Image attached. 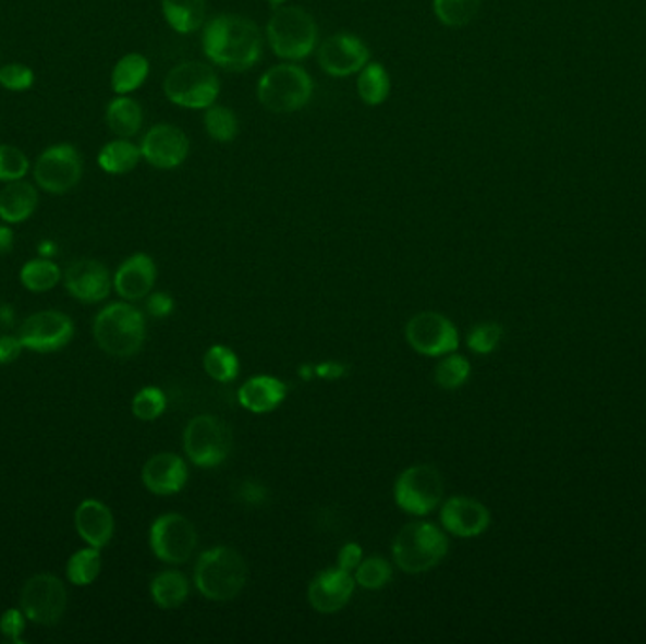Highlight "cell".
Returning a JSON list of instances; mask_svg holds the SVG:
<instances>
[{
  "mask_svg": "<svg viewBox=\"0 0 646 644\" xmlns=\"http://www.w3.org/2000/svg\"><path fill=\"white\" fill-rule=\"evenodd\" d=\"M471 363L463 357L452 352L444 357L437 368H435V382L442 390H458L462 388L463 384L470 380Z\"/></svg>",
  "mask_w": 646,
  "mask_h": 644,
  "instance_id": "cell-36",
  "label": "cell"
},
{
  "mask_svg": "<svg viewBox=\"0 0 646 644\" xmlns=\"http://www.w3.org/2000/svg\"><path fill=\"white\" fill-rule=\"evenodd\" d=\"M391 93L390 72L386 71L383 64L377 61H369L359 71L357 78V95L367 107H380Z\"/></svg>",
  "mask_w": 646,
  "mask_h": 644,
  "instance_id": "cell-29",
  "label": "cell"
},
{
  "mask_svg": "<svg viewBox=\"0 0 646 644\" xmlns=\"http://www.w3.org/2000/svg\"><path fill=\"white\" fill-rule=\"evenodd\" d=\"M205 129L212 141L229 144L241 133V121L231 108L212 105L205 110Z\"/></svg>",
  "mask_w": 646,
  "mask_h": 644,
  "instance_id": "cell-34",
  "label": "cell"
},
{
  "mask_svg": "<svg viewBox=\"0 0 646 644\" xmlns=\"http://www.w3.org/2000/svg\"><path fill=\"white\" fill-rule=\"evenodd\" d=\"M25 622L27 617L22 609H8L2 617H0V631L4 633V637L14 641V643L23 644L22 635L25 631Z\"/></svg>",
  "mask_w": 646,
  "mask_h": 644,
  "instance_id": "cell-42",
  "label": "cell"
},
{
  "mask_svg": "<svg viewBox=\"0 0 646 644\" xmlns=\"http://www.w3.org/2000/svg\"><path fill=\"white\" fill-rule=\"evenodd\" d=\"M193 579L206 599L231 602L246 586L248 566L233 548L216 546L200 554Z\"/></svg>",
  "mask_w": 646,
  "mask_h": 644,
  "instance_id": "cell-2",
  "label": "cell"
},
{
  "mask_svg": "<svg viewBox=\"0 0 646 644\" xmlns=\"http://www.w3.org/2000/svg\"><path fill=\"white\" fill-rule=\"evenodd\" d=\"M316 376H320L324 380H339L342 376L346 375V365L337 362H327L324 365L314 367Z\"/></svg>",
  "mask_w": 646,
  "mask_h": 644,
  "instance_id": "cell-47",
  "label": "cell"
},
{
  "mask_svg": "<svg viewBox=\"0 0 646 644\" xmlns=\"http://www.w3.org/2000/svg\"><path fill=\"white\" fill-rule=\"evenodd\" d=\"M131 409H133L135 418L143 420V422H154L167 409V397L156 386H148L136 393Z\"/></svg>",
  "mask_w": 646,
  "mask_h": 644,
  "instance_id": "cell-39",
  "label": "cell"
},
{
  "mask_svg": "<svg viewBox=\"0 0 646 644\" xmlns=\"http://www.w3.org/2000/svg\"><path fill=\"white\" fill-rule=\"evenodd\" d=\"M64 285L72 297L93 305L105 301L110 295L112 280L102 263L97 259H80L72 263L64 272Z\"/></svg>",
  "mask_w": 646,
  "mask_h": 644,
  "instance_id": "cell-18",
  "label": "cell"
},
{
  "mask_svg": "<svg viewBox=\"0 0 646 644\" xmlns=\"http://www.w3.org/2000/svg\"><path fill=\"white\" fill-rule=\"evenodd\" d=\"M236 496L241 499L242 503L246 505H261L267 501V489L256 481H244L242 482L239 489H236Z\"/></svg>",
  "mask_w": 646,
  "mask_h": 644,
  "instance_id": "cell-43",
  "label": "cell"
},
{
  "mask_svg": "<svg viewBox=\"0 0 646 644\" xmlns=\"http://www.w3.org/2000/svg\"><path fill=\"white\" fill-rule=\"evenodd\" d=\"M203 51L223 71H249L264 56V33L246 15H216L203 27Z\"/></svg>",
  "mask_w": 646,
  "mask_h": 644,
  "instance_id": "cell-1",
  "label": "cell"
},
{
  "mask_svg": "<svg viewBox=\"0 0 646 644\" xmlns=\"http://www.w3.org/2000/svg\"><path fill=\"white\" fill-rule=\"evenodd\" d=\"M93 335L105 354L129 360L143 350L146 319L129 303H112L97 314Z\"/></svg>",
  "mask_w": 646,
  "mask_h": 644,
  "instance_id": "cell-3",
  "label": "cell"
},
{
  "mask_svg": "<svg viewBox=\"0 0 646 644\" xmlns=\"http://www.w3.org/2000/svg\"><path fill=\"white\" fill-rule=\"evenodd\" d=\"M267 42L284 61H303L320 42V28L305 8L278 7L267 23Z\"/></svg>",
  "mask_w": 646,
  "mask_h": 644,
  "instance_id": "cell-4",
  "label": "cell"
},
{
  "mask_svg": "<svg viewBox=\"0 0 646 644\" xmlns=\"http://www.w3.org/2000/svg\"><path fill=\"white\" fill-rule=\"evenodd\" d=\"M0 319H2L4 324L12 321V314H10V311H8L7 306H4V308H0Z\"/></svg>",
  "mask_w": 646,
  "mask_h": 644,
  "instance_id": "cell-51",
  "label": "cell"
},
{
  "mask_svg": "<svg viewBox=\"0 0 646 644\" xmlns=\"http://www.w3.org/2000/svg\"><path fill=\"white\" fill-rule=\"evenodd\" d=\"M141 151L146 163L154 169L174 170L190 156V138L172 123H157L141 141Z\"/></svg>",
  "mask_w": 646,
  "mask_h": 644,
  "instance_id": "cell-16",
  "label": "cell"
},
{
  "mask_svg": "<svg viewBox=\"0 0 646 644\" xmlns=\"http://www.w3.org/2000/svg\"><path fill=\"white\" fill-rule=\"evenodd\" d=\"M314 375H316V370H314V367H308V365H305V367H301V378H305V380H310V378H313Z\"/></svg>",
  "mask_w": 646,
  "mask_h": 644,
  "instance_id": "cell-50",
  "label": "cell"
},
{
  "mask_svg": "<svg viewBox=\"0 0 646 644\" xmlns=\"http://www.w3.org/2000/svg\"><path fill=\"white\" fill-rule=\"evenodd\" d=\"M35 184L51 195L72 192L84 177V159L69 142L44 149L33 167Z\"/></svg>",
  "mask_w": 646,
  "mask_h": 644,
  "instance_id": "cell-10",
  "label": "cell"
},
{
  "mask_svg": "<svg viewBox=\"0 0 646 644\" xmlns=\"http://www.w3.org/2000/svg\"><path fill=\"white\" fill-rule=\"evenodd\" d=\"M20 603L27 620L38 625H53L63 618L69 594L59 576L40 573L25 582Z\"/></svg>",
  "mask_w": 646,
  "mask_h": 644,
  "instance_id": "cell-12",
  "label": "cell"
},
{
  "mask_svg": "<svg viewBox=\"0 0 646 644\" xmlns=\"http://www.w3.org/2000/svg\"><path fill=\"white\" fill-rule=\"evenodd\" d=\"M406 340L418 354L437 357L452 354L460 347L454 324L439 312H419L406 324Z\"/></svg>",
  "mask_w": 646,
  "mask_h": 644,
  "instance_id": "cell-13",
  "label": "cell"
},
{
  "mask_svg": "<svg viewBox=\"0 0 646 644\" xmlns=\"http://www.w3.org/2000/svg\"><path fill=\"white\" fill-rule=\"evenodd\" d=\"M441 522L455 537H478L490 527V510L471 497H450L442 505Z\"/></svg>",
  "mask_w": 646,
  "mask_h": 644,
  "instance_id": "cell-19",
  "label": "cell"
},
{
  "mask_svg": "<svg viewBox=\"0 0 646 644\" xmlns=\"http://www.w3.org/2000/svg\"><path fill=\"white\" fill-rule=\"evenodd\" d=\"M220 78L212 64L203 61H184L167 72L163 82L164 97L176 107L187 110H206L218 102Z\"/></svg>",
  "mask_w": 646,
  "mask_h": 644,
  "instance_id": "cell-7",
  "label": "cell"
},
{
  "mask_svg": "<svg viewBox=\"0 0 646 644\" xmlns=\"http://www.w3.org/2000/svg\"><path fill=\"white\" fill-rule=\"evenodd\" d=\"M36 208H38V192L25 178L8 182L0 190V220L8 226L29 220L36 212Z\"/></svg>",
  "mask_w": 646,
  "mask_h": 644,
  "instance_id": "cell-24",
  "label": "cell"
},
{
  "mask_svg": "<svg viewBox=\"0 0 646 644\" xmlns=\"http://www.w3.org/2000/svg\"><path fill=\"white\" fill-rule=\"evenodd\" d=\"M393 497L399 509L414 517H426L442 503L444 481L434 465H412L398 476Z\"/></svg>",
  "mask_w": 646,
  "mask_h": 644,
  "instance_id": "cell-9",
  "label": "cell"
},
{
  "mask_svg": "<svg viewBox=\"0 0 646 644\" xmlns=\"http://www.w3.org/2000/svg\"><path fill=\"white\" fill-rule=\"evenodd\" d=\"M370 61V50L359 36L337 33L318 44V63L327 76L349 78Z\"/></svg>",
  "mask_w": 646,
  "mask_h": 644,
  "instance_id": "cell-14",
  "label": "cell"
},
{
  "mask_svg": "<svg viewBox=\"0 0 646 644\" xmlns=\"http://www.w3.org/2000/svg\"><path fill=\"white\" fill-rule=\"evenodd\" d=\"M149 76L148 57L143 53H127L112 69L110 85L115 95H129L143 87Z\"/></svg>",
  "mask_w": 646,
  "mask_h": 644,
  "instance_id": "cell-28",
  "label": "cell"
},
{
  "mask_svg": "<svg viewBox=\"0 0 646 644\" xmlns=\"http://www.w3.org/2000/svg\"><path fill=\"white\" fill-rule=\"evenodd\" d=\"M0 85L12 93L29 92L35 85V71L22 63H8L0 66Z\"/></svg>",
  "mask_w": 646,
  "mask_h": 644,
  "instance_id": "cell-41",
  "label": "cell"
},
{
  "mask_svg": "<svg viewBox=\"0 0 646 644\" xmlns=\"http://www.w3.org/2000/svg\"><path fill=\"white\" fill-rule=\"evenodd\" d=\"M143 482L156 496H174L187 484L185 461L176 453H156L144 465Z\"/></svg>",
  "mask_w": 646,
  "mask_h": 644,
  "instance_id": "cell-20",
  "label": "cell"
},
{
  "mask_svg": "<svg viewBox=\"0 0 646 644\" xmlns=\"http://www.w3.org/2000/svg\"><path fill=\"white\" fill-rule=\"evenodd\" d=\"M337 561H339L341 569L352 573L363 561L362 546L357 545V543H349V545L342 546L341 552H339V560Z\"/></svg>",
  "mask_w": 646,
  "mask_h": 644,
  "instance_id": "cell-45",
  "label": "cell"
},
{
  "mask_svg": "<svg viewBox=\"0 0 646 644\" xmlns=\"http://www.w3.org/2000/svg\"><path fill=\"white\" fill-rule=\"evenodd\" d=\"M40 252H42L44 257H48V255L53 254L56 252V246L51 244V242H42V246H40Z\"/></svg>",
  "mask_w": 646,
  "mask_h": 644,
  "instance_id": "cell-49",
  "label": "cell"
},
{
  "mask_svg": "<svg viewBox=\"0 0 646 644\" xmlns=\"http://www.w3.org/2000/svg\"><path fill=\"white\" fill-rule=\"evenodd\" d=\"M74 527L87 546L100 550L114 537V517L107 505L97 499H86L74 512Z\"/></svg>",
  "mask_w": 646,
  "mask_h": 644,
  "instance_id": "cell-22",
  "label": "cell"
},
{
  "mask_svg": "<svg viewBox=\"0 0 646 644\" xmlns=\"http://www.w3.org/2000/svg\"><path fill=\"white\" fill-rule=\"evenodd\" d=\"M483 0H434L437 20L447 27H465L475 20Z\"/></svg>",
  "mask_w": 646,
  "mask_h": 644,
  "instance_id": "cell-35",
  "label": "cell"
},
{
  "mask_svg": "<svg viewBox=\"0 0 646 644\" xmlns=\"http://www.w3.org/2000/svg\"><path fill=\"white\" fill-rule=\"evenodd\" d=\"M354 588L352 573L339 566L326 569L308 584V603L321 615H333L349 605Z\"/></svg>",
  "mask_w": 646,
  "mask_h": 644,
  "instance_id": "cell-17",
  "label": "cell"
},
{
  "mask_svg": "<svg viewBox=\"0 0 646 644\" xmlns=\"http://www.w3.org/2000/svg\"><path fill=\"white\" fill-rule=\"evenodd\" d=\"M231 448L233 437L228 424L212 414L195 416L185 427L184 450L197 467H218L228 460Z\"/></svg>",
  "mask_w": 646,
  "mask_h": 644,
  "instance_id": "cell-8",
  "label": "cell"
},
{
  "mask_svg": "<svg viewBox=\"0 0 646 644\" xmlns=\"http://www.w3.org/2000/svg\"><path fill=\"white\" fill-rule=\"evenodd\" d=\"M313 95V76L301 64H275L257 82V100L272 113L301 112Z\"/></svg>",
  "mask_w": 646,
  "mask_h": 644,
  "instance_id": "cell-5",
  "label": "cell"
},
{
  "mask_svg": "<svg viewBox=\"0 0 646 644\" xmlns=\"http://www.w3.org/2000/svg\"><path fill=\"white\" fill-rule=\"evenodd\" d=\"M102 567L99 548H82L76 554H72L66 563V576L74 586H89L97 581Z\"/></svg>",
  "mask_w": 646,
  "mask_h": 644,
  "instance_id": "cell-33",
  "label": "cell"
},
{
  "mask_svg": "<svg viewBox=\"0 0 646 644\" xmlns=\"http://www.w3.org/2000/svg\"><path fill=\"white\" fill-rule=\"evenodd\" d=\"M157 267L148 254H135L121 263L115 270L114 290L125 301L148 297L156 283Z\"/></svg>",
  "mask_w": 646,
  "mask_h": 644,
  "instance_id": "cell-21",
  "label": "cell"
},
{
  "mask_svg": "<svg viewBox=\"0 0 646 644\" xmlns=\"http://www.w3.org/2000/svg\"><path fill=\"white\" fill-rule=\"evenodd\" d=\"M199 543L195 525L182 514H163L157 518L149 530V546L156 558L180 566L192 558Z\"/></svg>",
  "mask_w": 646,
  "mask_h": 644,
  "instance_id": "cell-11",
  "label": "cell"
},
{
  "mask_svg": "<svg viewBox=\"0 0 646 644\" xmlns=\"http://www.w3.org/2000/svg\"><path fill=\"white\" fill-rule=\"evenodd\" d=\"M501 339H503V327L493 324V321H486V324H478L471 329L467 347L475 354H490L499 347Z\"/></svg>",
  "mask_w": 646,
  "mask_h": 644,
  "instance_id": "cell-40",
  "label": "cell"
},
{
  "mask_svg": "<svg viewBox=\"0 0 646 644\" xmlns=\"http://www.w3.org/2000/svg\"><path fill=\"white\" fill-rule=\"evenodd\" d=\"M146 308H148L149 314H151L154 318H167V316H171L172 311H174V299H172L169 293L159 291V293L149 295Z\"/></svg>",
  "mask_w": 646,
  "mask_h": 644,
  "instance_id": "cell-44",
  "label": "cell"
},
{
  "mask_svg": "<svg viewBox=\"0 0 646 644\" xmlns=\"http://www.w3.org/2000/svg\"><path fill=\"white\" fill-rule=\"evenodd\" d=\"M20 278H22L25 290L42 293V291L53 290L58 285L61 280V269L48 257H38V259L23 265Z\"/></svg>",
  "mask_w": 646,
  "mask_h": 644,
  "instance_id": "cell-31",
  "label": "cell"
},
{
  "mask_svg": "<svg viewBox=\"0 0 646 644\" xmlns=\"http://www.w3.org/2000/svg\"><path fill=\"white\" fill-rule=\"evenodd\" d=\"M23 352V344L20 337H10L4 335L0 337V365H8L14 363Z\"/></svg>",
  "mask_w": 646,
  "mask_h": 644,
  "instance_id": "cell-46",
  "label": "cell"
},
{
  "mask_svg": "<svg viewBox=\"0 0 646 644\" xmlns=\"http://www.w3.org/2000/svg\"><path fill=\"white\" fill-rule=\"evenodd\" d=\"M164 22L178 35H193L206 23V0H161Z\"/></svg>",
  "mask_w": 646,
  "mask_h": 644,
  "instance_id": "cell-26",
  "label": "cell"
},
{
  "mask_svg": "<svg viewBox=\"0 0 646 644\" xmlns=\"http://www.w3.org/2000/svg\"><path fill=\"white\" fill-rule=\"evenodd\" d=\"M203 367H205L206 375L216 382L229 384L239 376L241 362L231 348L216 344V347L208 348V352L203 357Z\"/></svg>",
  "mask_w": 646,
  "mask_h": 644,
  "instance_id": "cell-32",
  "label": "cell"
},
{
  "mask_svg": "<svg viewBox=\"0 0 646 644\" xmlns=\"http://www.w3.org/2000/svg\"><path fill=\"white\" fill-rule=\"evenodd\" d=\"M270 4H275V7H282V4H284V2H288V0H269Z\"/></svg>",
  "mask_w": 646,
  "mask_h": 644,
  "instance_id": "cell-52",
  "label": "cell"
},
{
  "mask_svg": "<svg viewBox=\"0 0 646 644\" xmlns=\"http://www.w3.org/2000/svg\"><path fill=\"white\" fill-rule=\"evenodd\" d=\"M141 159H143L141 146H136L135 142L129 138H115L100 148L97 163L107 174L123 177L133 172L141 163Z\"/></svg>",
  "mask_w": 646,
  "mask_h": 644,
  "instance_id": "cell-27",
  "label": "cell"
},
{
  "mask_svg": "<svg viewBox=\"0 0 646 644\" xmlns=\"http://www.w3.org/2000/svg\"><path fill=\"white\" fill-rule=\"evenodd\" d=\"M107 125L118 138H133L141 133L144 123V110L138 100L129 95H118L108 102L105 112Z\"/></svg>",
  "mask_w": 646,
  "mask_h": 644,
  "instance_id": "cell-25",
  "label": "cell"
},
{
  "mask_svg": "<svg viewBox=\"0 0 646 644\" xmlns=\"http://www.w3.org/2000/svg\"><path fill=\"white\" fill-rule=\"evenodd\" d=\"M239 403L254 414H267L277 411L288 397V386L275 376H254L242 384L239 390Z\"/></svg>",
  "mask_w": 646,
  "mask_h": 644,
  "instance_id": "cell-23",
  "label": "cell"
},
{
  "mask_svg": "<svg viewBox=\"0 0 646 644\" xmlns=\"http://www.w3.org/2000/svg\"><path fill=\"white\" fill-rule=\"evenodd\" d=\"M391 576L393 567L380 556H370L369 560H363L355 569V584L365 590H382L390 584Z\"/></svg>",
  "mask_w": 646,
  "mask_h": 644,
  "instance_id": "cell-37",
  "label": "cell"
},
{
  "mask_svg": "<svg viewBox=\"0 0 646 644\" xmlns=\"http://www.w3.org/2000/svg\"><path fill=\"white\" fill-rule=\"evenodd\" d=\"M14 248V231L12 227L0 226V255H7L10 250Z\"/></svg>",
  "mask_w": 646,
  "mask_h": 644,
  "instance_id": "cell-48",
  "label": "cell"
},
{
  "mask_svg": "<svg viewBox=\"0 0 646 644\" xmlns=\"http://www.w3.org/2000/svg\"><path fill=\"white\" fill-rule=\"evenodd\" d=\"M72 337H74L72 319L58 311L36 312L20 327L23 348L38 354H50V352L63 350L71 342Z\"/></svg>",
  "mask_w": 646,
  "mask_h": 644,
  "instance_id": "cell-15",
  "label": "cell"
},
{
  "mask_svg": "<svg viewBox=\"0 0 646 644\" xmlns=\"http://www.w3.org/2000/svg\"><path fill=\"white\" fill-rule=\"evenodd\" d=\"M391 552L403 573H427L447 558L448 538L435 524L412 522L398 533Z\"/></svg>",
  "mask_w": 646,
  "mask_h": 644,
  "instance_id": "cell-6",
  "label": "cell"
},
{
  "mask_svg": "<svg viewBox=\"0 0 646 644\" xmlns=\"http://www.w3.org/2000/svg\"><path fill=\"white\" fill-rule=\"evenodd\" d=\"M31 161L23 149L10 146V144H0V182H15L23 180L29 174Z\"/></svg>",
  "mask_w": 646,
  "mask_h": 644,
  "instance_id": "cell-38",
  "label": "cell"
},
{
  "mask_svg": "<svg viewBox=\"0 0 646 644\" xmlns=\"http://www.w3.org/2000/svg\"><path fill=\"white\" fill-rule=\"evenodd\" d=\"M149 594L157 607L176 609L190 595V582L178 571H163L156 574L149 584Z\"/></svg>",
  "mask_w": 646,
  "mask_h": 644,
  "instance_id": "cell-30",
  "label": "cell"
}]
</instances>
